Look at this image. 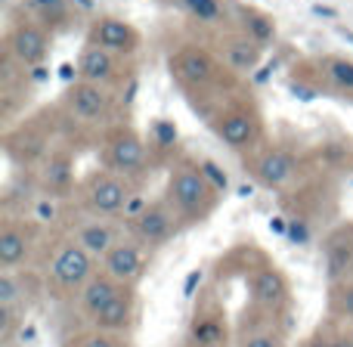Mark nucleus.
I'll return each instance as SVG.
<instances>
[{"label": "nucleus", "mask_w": 353, "mask_h": 347, "mask_svg": "<svg viewBox=\"0 0 353 347\" xmlns=\"http://www.w3.org/2000/svg\"><path fill=\"white\" fill-rule=\"evenodd\" d=\"M137 189L140 186L128 177L109 171V168H97L74 186V192H78V205L84 214L121 220L137 201Z\"/></svg>", "instance_id": "0eeeda50"}, {"label": "nucleus", "mask_w": 353, "mask_h": 347, "mask_svg": "<svg viewBox=\"0 0 353 347\" xmlns=\"http://www.w3.org/2000/svg\"><path fill=\"white\" fill-rule=\"evenodd\" d=\"M165 3H174L192 19L201 28H211L214 34L217 31H226L236 25V16H232V6L226 0H165Z\"/></svg>", "instance_id": "b1692460"}, {"label": "nucleus", "mask_w": 353, "mask_h": 347, "mask_svg": "<svg viewBox=\"0 0 353 347\" xmlns=\"http://www.w3.org/2000/svg\"><path fill=\"white\" fill-rule=\"evenodd\" d=\"M236 28H242L245 34L251 37V41H257L261 47H267L270 41L276 37V22L273 16H267V12L254 10V6H236Z\"/></svg>", "instance_id": "bb28decb"}, {"label": "nucleus", "mask_w": 353, "mask_h": 347, "mask_svg": "<svg viewBox=\"0 0 353 347\" xmlns=\"http://www.w3.org/2000/svg\"><path fill=\"white\" fill-rule=\"evenodd\" d=\"M22 10L28 12L34 22H41L50 34L68 28V22H72V16H74L72 0H25Z\"/></svg>", "instance_id": "a878e982"}, {"label": "nucleus", "mask_w": 353, "mask_h": 347, "mask_svg": "<svg viewBox=\"0 0 353 347\" xmlns=\"http://www.w3.org/2000/svg\"><path fill=\"white\" fill-rule=\"evenodd\" d=\"M232 347H292L288 319L248 304L232 319Z\"/></svg>", "instance_id": "ddd939ff"}, {"label": "nucleus", "mask_w": 353, "mask_h": 347, "mask_svg": "<svg viewBox=\"0 0 353 347\" xmlns=\"http://www.w3.org/2000/svg\"><path fill=\"white\" fill-rule=\"evenodd\" d=\"M121 288H124L121 282H115L112 276H105L103 270H99V273L93 276L90 282H87L84 292L78 295V301H74V304H78L81 319H84V323H93V319H97L99 313H103L105 307L112 304V298H115Z\"/></svg>", "instance_id": "393cba45"}, {"label": "nucleus", "mask_w": 353, "mask_h": 347, "mask_svg": "<svg viewBox=\"0 0 353 347\" xmlns=\"http://www.w3.org/2000/svg\"><path fill=\"white\" fill-rule=\"evenodd\" d=\"M176 146V124L171 118H155L149 128V149L152 155H168Z\"/></svg>", "instance_id": "2f4dec72"}, {"label": "nucleus", "mask_w": 353, "mask_h": 347, "mask_svg": "<svg viewBox=\"0 0 353 347\" xmlns=\"http://www.w3.org/2000/svg\"><path fill=\"white\" fill-rule=\"evenodd\" d=\"M217 56L223 59L226 68L242 78V75H251L257 68V62L263 59V47L257 41H251L242 28H226V31H217Z\"/></svg>", "instance_id": "412c9836"}, {"label": "nucleus", "mask_w": 353, "mask_h": 347, "mask_svg": "<svg viewBox=\"0 0 353 347\" xmlns=\"http://www.w3.org/2000/svg\"><path fill=\"white\" fill-rule=\"evenodd\" d=\"M118 112V93L97 87L90 81H74L65 87L59 99V130H72L74 140H87V137H105L112 128Z\"/></svg>", "instance_id": "20e7f679"}, {"label": "nucleus", "mask_w": 353, "mask_h": 347, "mask_svg": "<svg viewBox=\"0 0 353 347\" xmlns=\"http://www.w3.org/2000/svg\"><path fill=\"white\" fill-rule=\"evenodd\" d=\"M208 124L214 128L217 140L232 152L251 155L267 143V124H263L261 106L251 93H236Z\"/></svg>", "instance_id": "423d86ee"}, {"label": "nucleus", "mask_w": 353, "mask_h": 347, "mask_svg": "<svg viewBox=\"0 0 353 347\" xmlns=\"http://www.w3.org/2000/svg\"><path fill=\"white\" fill-rule=\"evenodd\" d=\"M319 78L341 93H353V59L347 56H319L313 59Z\"/></svg>", "instance_id": "c85d7f7f"}, {"label": "nucleus", "mask_w": 353, "mask_h": 347, "mask_svg": "<svg viewBox=\"0 0 353 347\" xmlns=\"http://www.w3.org/2000/svg\"><path fill=\"white\" fill-rule=\"evenodd\" d=\"M201 279H205V273H201V270H192V273H189V279H186L183 295H186V298H195V288L201 286Z\"/></svg>", "instance_id": "72a5a7b5"}, {"label": "nucleus", "mask_w": 353, "mask_h": 347, "mask_svg": "<svg viewBox=\"0 0 353 347\" xmlns=\"http://www.w3.org/2000/svg\"><path fill=\"white\" fill-rule=\"evenodd\" d=\"M59 347H134V344L124 335H112V332H103V329H97V326L84 323V326H78V329L65 332Z\"/></svg>", "instance_id": "cd10ccee"}, {"label": "nucleus", "mask_w": 353, "mask_h": 347, "mask_svg": "<svg viewBox=\"0 0 353 347\" xmlns=\"http://www.w3.org/2000/svg\"><path fill=\"white\" fill-rule=\"evenodd\" d=\"M165 199L171 201V208L180 214L183 226H195V224H205V220L217 211L223 192L208 180L199 161L189 159V155H180V159L171 161V168H168Z\"/></svg>", "instance_id": "39448f33"}, {"label": "nucleus", "mask_w": 353, "mask_h": 347, "mask_svg": "<svg viewBox=\"0 0 353 347\" xmlns=\"http://www.w3.org/2000/svg\"><path fill=\"white\" fill-rule=\"evenodd\" d=\"M217 282L220 279H242L245 295H248V304L270 310L276 317H285L292 313L294 304V292H292V279L285 276V270L279 264L270 261L267 251H261L257 245H239L232 248L226 257L217 261Z\"/></svg>", "instance_id": "f03ea898"}, {"label": "nucleus", "mask_w": 353, "mask_h": 347, "mask_svg": "<svg viewBox=\"0 0 353 347\" xmlns=\"http://www.w3.org/2000/svg\"><path fill=\"white\" fill-rule=\"evenodd\" d=\"M47 242L43 226H37L25 214H6L0 220V270H28L37 264Z\"/></svg>", "instance_id": "9d476101"}, {"label": "nucleus", "mask_w": 353, "mask_h": 347, "mask_svg": "<svg viewBox=\"0 0 353 347\" xmlns=\"http://www.w3.org/2000/svg\"><path fill=\"white\" fill-rule=\"evenodd\" d=\"M149 255H152V251H146L137 239L124 236L121 242L103 257L99 270H103L105 276H112L115 282H121V286L137 288L143 282V276H146V270H149Z\"/></svg>", "instance_id": "aec40b11"}, {"label": "nucleus", "mask_w": 353, "mask_h": 347, "mask_svg": "<svg viewBox=\"0 0 353 347\" xmlns=\"http://www.w3.org/2000/svg\"><path fill=\"white\" fill-rule=\"evenodd\" d=\"M50 50H53V34L41 22H34L28 12L16 16L10 22L6 37H3V53H10L22 68H31V72L43 68Z\"/></svg>", "instance_id": "4468645a"}, {"label": "nucleus", "mask_w": 353, "mask_h": 347, "mask_svg": "<svg viewBox=\"0 0 353 347\" xmlns=\"http://www.w3.org/2000/svg\"><path fill=\"white\" fill-rule=\"evenodd\" d=\"M301 347H353V326L325 317L323 323L304 338Z\"/></svg>", "instance_id": "c756f323"}, {"label": "nucleus", "mask_w": 353, "mask_h": 347, "mask_svg": "<svg viewBox=\"0 0 353 347\" xmlns=\"http://www.w3.org/2000/svg\"><path fill=\"white\" fill-rule=\"evenodd\" d=\"M103 161H105L109 171L140 183L149 171L152 149H149V143L137 134L134 124L118 121V124H112L103 137Z\"/></svg>", "instance_id": "1a4fd4ad"}, {"label": "nucleus", "mask_w": 353, "mask_h": 347, "mask_svg": "<svg viewBox=\"0 0 353 347\" xmlns=\"http://www.w3.org/2000/svg\"><path fill=\"white\" fill-rule=\"evenodd\" d=\"M34 270L43 282V295L50 301L68 304V301H78L87 282L99 273V261L81 248L68 232H56L53 239L43 242Z\"/></svg>", "instance_id": "7ed1b4c3"}, {"label": "nucleus", "mask_w": 353, "mask_h": 347, "mask_svg": "<svg viewBox=\"0 0 353 347\" xmlns=\"http://www.w3.org/2000/svg\"><path fill=\"white\" fill-rule=\"evenodd\" d=\"M62 232H68V236H72L81 248L90 251V255L103 264V257L109 255V251L115 248L124 236H128V224H124V220H112V217L78 214V217L68 220Z\"/></svg>", "instance_id": "dca6fc26"}, {"label": "nucleus", "mask_w": 353, "mask_h": 347, "mask_svg": "<svg viewBox=\"0 0 353 347\" xmlns=\"http://www.w3.org/2000/svg\"><path fill=\"white\" fill-rule=\"evenodd\" d=\"M78 78L90 81L97 87H105V90L118 93L121 87L134 84V72H130V62L118 53H109V50L97 47V43H84L78 56Z\"/></svg>", "instance_id": "2eb2a0df"}, {"label": "nucleus", "mask_w": 353, "mask_h": 347, "mask_svg": "<svg viewBox=\"0 0 353 347\" xmlns=\"http://www.w3.org/2000/svg\"><path fill=\"white\" fill-rule=\"evenodd\" d=\"M168 72L174 84L186 93L189 106L211 121L236 93H242L239 75L223 66L214 50L201 43H176L168 53Z\"/></svg>", "instance_id": "f257e3e1"}, {"label": "nucleus", "mask_w": 353, "mask_h": 347, "mask_svg": "<svg viewBox=\"0 0 353 347\" xmlns=\"http://www.w3.org/2000/svg\"><path fill=\"white\" fill-rule=\"evenodd\" d=\"M124 224H128V236L137 239V242H140L146 251L165 248L171 239H176L183 230H186V226H183V220H180V214L174 211L171 201H168L165 195L146 201V205H143L134 217L124 220Z\"/></svg>", "instance_id": "f8f14e48"}, {"label": "nucleus", "mask_w": 353, "mask_h": 347, "mask_svg": "<svg viewBox=\"0 0 353 347\" xmlns=\"http://www.w3.org/2000/svg\"><path fill=\"white\" fill-rule=\"evenodd\" d=\"M319 257H323L325 286L353 279V220H341L325 230L319 242Z\"/></svg>", "instance_id": "a211bd4d"}, {"label": "nucleus", "mask_w": 353, "mask_h": 347, "mask_svg": "<svg viewBox=\"0 0 353 347\" xmlns=\"http://www.w3.org/2000/svg\"><path fill=\"white\" fill-rule=\"evenodd\" d=\"M313 12H316V16H329V19H335V10H329V6H313Z\"/></svg>", "instance_id": "f704fd0d"}, {"label": "nucleus", "mask_w": 353, "mask_h": 347, "mask_svg": "<svg viewBox=\"0 0 353 347\" xmlns=\"http://www.w3.org/2000/svg\"><path fill=\"white\" fill-rule=\"evenodd\" d=\"M87 43H97V47L118 53L124 59L140 53L143 47V34L121 16H97L87 28Z\"/></svg>", "instance_id": "6ab92c4d"}, {"label": "nucleus", "mask_w": 353, "mask_h": 347, "mask_svg": "<svg viewBox=\"0 0 353 347\" xmlns=\"http://www.w3.org/2000/svg\"><path fill=\"white\" fill-rule=\"evenodd\" d=\"M199 165H201V171H205L208 180L226 195V189H230V174H226V168H220L214 159H199Z\"/></svg>", "instance_id": "473e14b6"}, {"label": "nucleus", "mask_w": 353, "mask_h": 347, "mask_svg": "<svg viewBox=\"0 0 353 347\" xmlns=\"http://www.w3.org/2000/svg\"><path fill=\"white\" fill-rule=\"evenodd\" d=\"M137 319H140V295H137L134 286H124L121 292L112 298V304L105 307V310L99 313L93 323H87V326H97V329L112 332V335L130 338V332H134Z\"/></svg>", "instance_id": "4be33fe9"}, {"label": "nucleus", "mask_w": 353, "mask_h": 347, "mask_svg": "<svg viewBox=\"0 0 353 347\" xmlns=\"http://www.w3.org/2000/svg\"><path fill=\"white\" fill-rule=\"evenodd\" d=\"M325 317L353 326V279L325 286Z\"/></svg>", "instance_id": "7c9ffc66"}, {"label": "nucleus", "mask_w": 353, "mask_h": 347, "mask_svg": "<svg viewBox=\"0 0 353 347\" xmlns=\"http://www.w3.org/2000/svg\"><path fill=\"white\" fill-rule=\"evenodd\" d=\"M37 180H41V192L59 199L62 192H68L74 183V161L72 152L65 146H56L53 152L43 159L41 171H37Z\"/></svg>", "instance_id": "5701e85b"}, {"label": "nucleus", "mask_w": 353, "mask_h": 347, "mask_svg": "<svg viewBox=\"0 0 353 347\" xmlns=\"http://www.w3.org/2000/svg\"><path fill=\"white\" fill-rule=\"evenodd\" d=\"M245 171L254 177L263 189L285 192V189L292 186V183H298L301 174H304V159H301L292 146H282V143H263L261 149H254L251 155H245Z\"/></svg>", "instance_id": "9b49d317"}, {"label": "nucleus", "mask_w": 353, "mask_h": 347, "mask_svg": "<svg viewBox=\"0 0 353 347\" xmlns=\"http://www.w3.org/2000/svg\"><path fill=\"white\" fill-rule=\"evenodd\" d=\"M3 146H6V155L22 168H34V165L41 168L43 159L56 149V146H50V128L43 124V115L28 118V121L16 124L12 130H6Z\"/></svg>", "instance_id": "f3484780"}, {"label": "nucleus", "mask_w": 353, "mask_h": 347, "mask_svg": "<svg viewBox=\"0 0 353 347\" xmlns=\"http://www.w3.org/2000/svg\"><path fill=\"white\" fill-rule=\"evenodd\" d=\"M183 347H232V319L226 313V301L214 286L195 295Z\"/></svg>", "instance_id": "6e6552de"}]
</instances>
